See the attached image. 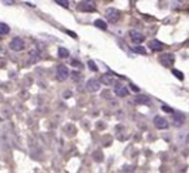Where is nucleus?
<instances>
[{"label": "nucleus", "mask_w": 189, "mask_h": 173, "mask_svg": "<svg viewBox=\"0 0 189 173\" xmlns=\"http://www.w3.org/2000/svg\"><path fill=\"white\" fill-rule=\"evenodd\" d=\"M79 9L83 12H93L96 9L95 0H83L79 3Z\"/></svg>", "instance_id": "1"}, {"label": "nucleus", "mask_w": 189, "mask_h": 173, "mask_svg": "<svg viewBox=\"0 0 189 173\" xmlns=\"http://www.w3.org/2000/svg\"><path fill=\"white\" fill-rule=\"evenodd\" d=\"M65 98H67V97H70V92H67V93H65V96H64Z\"/></svg>", "instance_id": "26"}, {"label": "nucleus", "mask_w": 189, "mask_h": 173, "mask_svg": "<svg viewBox=\"0 0 189 173\" xmlns=\"http://www.w3.org/2000/svg\"><path fill=\"white\" fill-rule=\"evenodd\" d=\"M66 32H67V34H69V35H70V36H73V38H76V35H75V34H74V32H71V31H66Z\"/></svg>", "instance_id": "24"}, {"label": "nucleus", "mask_w": 189, "mask_h": 173, "mask_svg": "<svg viewBox=\"0 0 189 173\" xmlns=\"http://www.w3.org/2000/svg\"><path fill=\"white\" fill-rule=\"evenodd\" d=\"M59 57H61V58L69 57V51L65 49V48H59Z\"/></svg>", "instance_id": "16"}, {"label": "nucleus", "mask_w": 189, "mask_h": 173, "mask_svg": "<svg viewBox=\"0 0 189 173\" xmlns=\"http://www.w3.org/2000/svg\"><path fill=\"white\" fill-rule=\"evenodd\" d=\"M149 47H150V49L154 51V52H159V51L163 49V45L159 40H152L149 43Z\"/></svg>", "instance_id": "10"}, {"label": "nucleus", "mask_w": 189, "mask_h": 173, "mask_svg": "<svg viewBox=\"0 0 189 173\" xmlns=\"http://www.w3.org/2000/svg\"><path fill=\"white\" fill-rule=\"evenodd\" d=\"M9 48L14 52H20L25 48V43H23L21 38H14V39H12V41L9 43Z\"/></svg>", "instance_id": "3"}, {"label": "nucleus", "mask_w": 189, "mask_h": 173, "mask_svg": "<svg viewBox=\"0 0 189 173\" xmlns=\"http://www.w3.org/2000/svg\"><path fill=\"white\" fill-rule=\"evenodd\" d=\"M73 66H80V62H78V61H73Z\"/></svg>", "instance_id": "23"}, {"label": "nucleus", "mask_w": 189, "mask_h": 173, "mask_svg": "<svg viewBox=\"0 0 189 173\" xmlns=\"http://www.w3.org/2000/svg\"><path fill=\"white\" fill-rule=\"evenodd\" d=\"M29 56H30V62H36V61H39V58H40L39 52H38V51H31L30 53H29Z\"/></svg>", "instance_id": "13"}, {"label": "nucleus", "mask_w": 189, "mask_h": 173, "mask_svg": "<svg viewBox=\"0 0 189 173\" xmlns=\"http://www.w3.org/2000/svg\"><path fill=\"white\" fill-rule=\"evenodd\" d=\"M162 109L164 110V111H167V113H172V109H168V107H166V106H163Z\"/></svg>", "instance_id": "22"}, {"label": "nucleus", "mask_w": 189, "mask_h": 173, "mask_svg": "<svg viewBox=\"0 0 189 173\" xmlns=\"http://www.w3.org/2000/svg\"><path fill=\"white\" fill-rule=\"evenodd\" d=\"M172 74L175 75L177 79H180V80H183V79H184V75H183L181 71H179V70H175V69H174V70H172Z\"/></svg>", "instance_id": "18"}, {"label": "nucleus", "mask_w": 189, "mask_h": 173, "mask_svg": "<svg viewBox=\"0 0 189 173\" xmlns=\"http://www.w3.org/2000/svg\"><path fill=\"white\" fill-rule=\"evenodd\" d=\"M133 52H136V53H141V54H147V51H145V48H143V47L133 48Z\"/></svg>", "instance_id": "19"}, {"label": "nucleus", "mask_w": 189, "mask_h": 173, "mask_svg": "<svg viewBox=\"0 0 189 173\" xmlns=\"http://www.w3.org/2000/svg\"><path fill=\"white\" fill-rule=\"evenodd\" d=\"M130 38H131V40H132L135 44H140V43L144 41V35L141 32L136 31V30H132L130 32Z\"/></svg>", "instance_id": "8"}, {"label": "nucleus", "mask_w": 189, "mask_h": 173, "mask_svg": "<svg viewBox=\"0 0 189 173\" xmlns=\"http://www.w3.org/2000/svg\"><path fill=\"white\" fill-rule=\"evenodd\" d=\"M95 26L96 27H99V28H101V30H106V27H108V25L103 21V20H96L95 21Z\"/></svg>", "instance_id": "15"}, {"label": "nucleus", "mask_w": 189, "mask_h": 173, "mask_svg": "<svg viewBox=\"0 0 189 173\" xmlns=\"http://www.w3.org/2000/svg\"><path fill=\"white\" fill-rule=\"evenodd\" d=\"M88 67L92 70V71H97V66L95 65V62L93 61H88Z\"/></svg>", "instance_id": "20"}, {"label": "nucleus", "mask_w": 189, "mask_h": 173, "mask_svg": "<svg viewBox=\"0 0 189 173\" xmlns=\"http://www.w3.org/2000/svg\"><path fill=\"white\" fill-rule=\"evenodd\" d=\"M73 79H74V81H79L80 79H82V76H80V74H76V73H73Z\"/></svg>", "instance_id": "21"}, {"label": "nucleus", "mask_w": 189, "mask_h": 173, "mask_svg": "<svg viewBox=\"0 0 189 173\" xmlns=\"http://www.w3.org/2000/svg\"><path fill=\"white\" fill-rule=\"evenodd\" d=\"M4 2H7L5 4H13V3H14V0H4Z\"/></svg>", "instance_id": "25"}, {"label": "nucleus", "mask_w": 189, "mask_h": 173, "mask_svg": "<svg viewBox=\"0 0 189 173\" xmlns=\"http://www.w3.org/2000/svg\"><path fill=\"white\" fill-rule=\"evenodd\" d=\"M86 86L89 92H97V90H100V88H101V81L97 79H89L87 81Z\"/></svg>", "instance_id": "6"}, {"label": "nucleus", "mask_w": 189, "mask_h": 173, "mask_svg": "<svg viewBox=\"0 0 189 173\" xmlns=\"http://www.w3.org/2000/svg\"><path fill=\"white\" fill-rule=\"evenodd\" d=\"M9 31H11V28H9L7 23L0 22V34H2V35H7V34H9Z\"/></svg>", "instance_id": "14"}, {"label": "nucleus", "mask_w": 189, "mask_h": 173, "mask_svg": "<svg viewBox=\"0 0 189 173\" xmlns=\"http://www.w3.org/2000/svg\"><path fill=\"white\" fill-rule=\"evenodd\" d=\"M105 16L108 18L109 22H117L118 18H119V13L115 8H108L105 12Z\"/></svg>", "instance_id": "4"}, {"label": "nucleus", "mask_w": 189, "mask_h": 173, "mask_svg": "<svg viewBox=\"0 0 189 173\" xmlns=\"http://www.w3.org/2000/svg\"><path fill=\"white\" fill-rule=\"evenodd\" d=\"M131 88H132L133 90H137V88H136V86H135V85H132V84H131Z\"/></svg>", "instance_id": "27"}, {"label": "nucleus", "mask_w": 189, "mask_h": 173, "mask_svg": "<svg viewBox=\"0 0 189 173\" xmlns=\"http://www.w3.org/2000/svg\"><path fill=\"white\" fill-rule=\"evenodd\" d=\"M153 122H154V126L158 129H167L168 128V122L162 116H156Z\"/></svg>", "instance_id": "7"}, {"label": "nucleus", "mask_w": 189, "mask_h": 173, "mask_svg": "<svg viewBox=\"0 0 189 173\" xmlns=\"http://www.w3.org/2000/svg\"><path fill=\"white\" fill-rule=\"evenodd\" d=\"M69 75H70V71L66 66L61 65V66L57 67V78H59V80H61V81L66 80L67 78H69Z\"/></svg>", "instance_id": "5"}, {"label": "nucleus", "mask_w": 189, "mask_h": 173, "mask_svg": "<svg viewBox=\"0 0 189 173\" xmlns=\"http://www.w3.org/2000/svg\"><path fill=\"white\" fill-rule=\"evenodd\" d=\"M136 102L137 103H141V105H149L150 103V100H149L148 96L139 94V96H136Z\"/></svg>", "instance_id": "12"}, {"label": "nucleus", "mask_w": 189, "mask_h": 173, "mask_svg": "<svg viewBox=\"0 0 189 173\" xmlns=\"http://www.w3.org/2000/svg\"><path fill=\"white\" fill-rule=\"evenodd\" d=\"M55 2L59 4V5H61V7L69 8V0H55Z\"/></svg>", "instance_id": "17"}, {"label": "nucleus", "mask_w": 189, "mask_h": 173, "mask_svg": "<svg viewBox=\"0 0 189 173\" xmlns=\"http://www.w3.org/2000/svg\"><path fill=\"white\" fill-rule=\"evenodd\" d=\"M159 62L166 66V67H170L174 65V62H175V56H174L172 53H164L162 56H159Z\"/></svg>", "instance_id": "2"}, {"label": "nucleus", "mask_w": 189, "mask_h": 173, "mask_svg": "<svg viewBox=\"0 0 189 173\" xmlns=\"http://www.w3.org/2000/svg\"><path fill=\"white\" fill-rule=\"evenodd\" d=\"M101 83H104L105 85H113L114 84V78L111 75H108V74H105L101 76Z\"/></svg>", "instance_id": "11"}, {"label": "nucleus", "mask_w": 189, "mask_h": 173, "mask_svg": "<svg viewBox=\"0 0 189 173\" xmlns=\"http://www.w3.org/2000/svg\"><path fill=\"white\" fill-rule=\"evenodd\" d=\"M114 92L118 97H126V96L128 94V89L122 84H117L115 85V88H114Z\"/></svg>", "instance_id": "9"}]
</instances>
